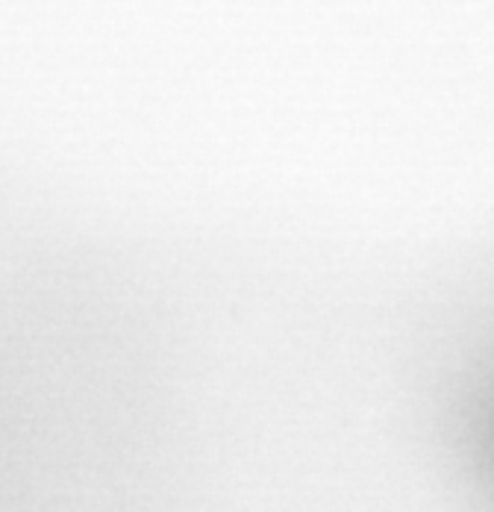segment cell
Segmentation results:
<instances>
[{"mask_svg":"<svg viewBox=\"0 0 494 512\" xmlns=\"http://www.w3.org/2000/svg\"><path fill=\"white\" fill-rule=\"evenodd\" d=\"M483 454H486V462L494 474V383L486 395V404H483Z\"/></svg>","mask_w":494,"mask_h":512,"instance_id":"1","label":"cell"}]
</instances>
